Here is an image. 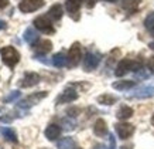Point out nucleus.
<instances>
[{
    "mask_svg": "<svg viewBox=\"0 0 154 149\" xmlns=\"http://www.w3.org/2000/svg\"><path fill=\"white\" fill-rule=\"evenodd\" d=\"M143 67V63L140 60L139 61H133V60H129V58H125V60L119 61V64L116 65V68H115V75L116 77H123V75H126L129 71H139Z\"/></svg>",
    "mask_w": 154,
    "mask_h": 149,
    "instance_id": "f257e3e1",
    "label": "nucleus"
},
{
    "mask_svg": "<svg viewBox=\"0 0 154 149\" xmlns=\"http://www.w3.org/2000/svg\"><path fill=\"white\" fill-rule=\"evenodd\" d=\"M0 56H2V60H3V63H5L7 67H10V68H13L14 65L17 64L20 61V54L19 51L14 48V47H3L2 50H0Z\"/></svg>",
    "mask_w": 154,
    "mask_h": 149,
    "instance_id": "f03ea898",
    "label": "nucleus"
},
{
    "mask_svg": "<svg viewBox=\"0 0 154 149\" xmlns=\"http://www.w3.org/2000/svg\"><path fill=\"white\" fill-rule=\"evenodd\" d=\"M34 26H35V28H37L38 31L45 33V34L55 33V28H54V26L51 23V19L48 16H40V17H37V19L34 20Z\"/></svg>",
    "mask_w": 154,
    "mask_h": 149,
    "instance_id": "7ed1b4c3",
    "label": "nucleus"
},
{
    "mask_svg": "<svg viewBox=\"0 0 154 149\" xmlns=\"http://www.w3.org/2000/svg\"><path fill=\"white\" fill-rule=\"evenodd\" d=\"M66 58H68V65L69 67H76V65L79 64L81 58H82V50H81L79 43H74L71 46Z\"/></svg>",
    "mask_w": 154,
    "mask_h": 149,
    "instance_id": "20e7f679",
    "label": "nucleus"
},
{
    "mask_svg": "<svg viewBox=\"0 0 154 149\" xmlns=\"http://www.w3.org/2000/svg\"><path fill=\"white\" fill-rule=\"evenodd\" d=\"M45 97H47V92H45V91H40V92H37V94H33V95H30V97L24 98L23 101H20L19 108H21V109H28L30 107L38 104L42 98H45Z\"/></svg>",
    "mask_w": 154,
    "mask_h": 149,
    "instance_id": "39448f33",
    "label": "nucleus"
},
{
    "mask_svg": "<svg viewBox=\"0 0 154 149\" xmlns=\"http://www.w3.org/2000/svg\"><path fill=\"white\" fill-rule=\"evenodd\" d=\"M99 63H100V56H99L98 53L88 51L85 54V58H84V70L85 71L95 70L99 65Z\"/></svg>",
    "mask_w": 154,
    "mask_h": 149,
    "instance_id": "423d86ee",
    "label": "nucleus"
},
{
    "mask_svg": "<svg viewBox=\"0 0 154 149\" xmlns=\"http://www.w3.org/2000/svg\"><path fill=\"white\" fill-rule=\"evenodd\" d=\"M115 129L117 132V136L120 139H129L133 134H134V126L127 122H119L115 125Z\"/></svg>",
    "mask_w": 154,
    "mask_h": 149,
    "instance_id": "0eeeda50",
    "label": "nucleus"
},
{
    "mask_svg": "<svg viewBox=\"0 0 154 149\" xmlns=\"http://www.w3.org/2000/svg\"><path fill=\"white\" fill-rule=\"evenodd\" d=\"M42 6H44V0H23L19 5V9L23 13H31V11L41 9Z\"/></svg>",
    "mask_w": 154,
    "mask_h": 149,
    "instance_id": "6e6552de",
    "label": "nucleus"
},
{
    "mask_svg": "<svg viewBox=\"0 0 154 149\" xmlns=\"http://www.w3.org/2000/svg\"><path fill=\"white\" fill-rule=\"evenodd\" d=\"M82 2L84 0H66L65 2V9L66 11L69 13V16L72 17L74 20H78L79 19V10H81V6H82Z\"/></svg>",
    "mask_w": 154,
    "mask_h": 149,
    "instance_id": "1a4fd4ad",
    "label": "nucleus"
},
{
    "mask_svg": "<svg viewBox=\"0 0 154 149\" xmlns=\"http://www.w3.org/2000/svg\"><path fill=\"white\" fill-rule=\"evenodd\" d=\"M75 99H78V92L74 88L68 87V88H65L61 92L60 97L57 98V104H69L72 101H75Z\"/></svg>",
    "mask_w": 154,
    "mask_h": 149,
    "instance_id": "9d476101",
    "label": "nucleus"
},
{
    "mask_svg": "<svg viewBox=\"0 0 154 149\" xmlns=\"http://www.w3.org/2000/svg\"><path fill=\"white\" fill-rule=\"evenodd\" d=\"M34 51L37 53V56H44L52 50V43L50 40H38L33 46Z\"/></svg>",
    "mask_w": 154,
    "mask_h": 149,
    "instance_id": "9b49d317",
    "label": "nucleus"
},
{
    "mask_svg": "<svg viewBox=\"0 0 154 149\" xmlns=\"http://www.w3.org/2000/svg\"><path fill=\"white\" fill-rule=\"evenodd\" d=\"M40 83V75L35 74V73H27V74L23 77L21 83H20V87L21 88H28V87H34Z\"/></svg>",
    "mask_w": 154,
    "mask_h": 149,
    "instance_id": "f8f14e48",
    "label": "nucleus"
},
{
    "mask_svg": "<svg viewBox=\"0 0 154 149\" xmlns=\"http://www.w3.org/2000/svg\"><path fill=\"white\" fill-rule=\"evenodd\" d=\"M133 98H151L154 97V87L149 85V87H140L137 88L131 95Z\"/></svg>",
    "mask_w": 154,
    "mask_h": 149,
    "instance_id": "ddd939ff",
    "label": "nucleus"
},
{
    "mask_svg": "<svg viewBox=\"0 0 154 149\" xmlns=\"http://www.w3.org/2000/svg\"><path fill=\"white\" fill-rule=\"evenodd\" d=\"M44 134H45V138L48 141H55L61 135V128L57 124H51V125L47 126V129H45Z\"/></svg>",
    "mask_w": 154,
    "mask_h": 149,
    "instance_id": "4468645a",
    "label": "nucleus"
},
{
    "mask_svg": "<svg viewBox=\"0 0 154 149\" xmlns=\"http://www.w3.org/2000/svg\"><path fill=\"white\" fill-rule=\"evenodd\" d=\"M140 2L141 0H122V7H123V10H126L127 13L133 14L137 11Z\"/></svg>",
    "mask_w": 154,
    "mask_h": 149,
    "instance_id": "2eb2a0df",
    "label": "nucleus"
},
{
    "mask_svg": "<svg viewBox=\"0 0 154 149\" xmlns=\"http://www.w3.org/2000/svg\"><path fill=\"white\" fill-rule=\"evenodd\" d=\"M112 87L117 91H127V89L136 87V81H130V79H122V81H116L113 83Z\"/></svg>",
    "mask_w": 154,
    "mask_h": 149,
    "instance_id": "dca6fc26",
    "label": "nucleus"
},
{
    "mask_svg": "<svg viewBox=\"0 0 154 149\" xmlns=\"http://www.w3.org/2000/svg\"><path fill=\"white\" fill-rule=\"evenodd\" d=\"M23 38H24V41H26V43H28V44L34 46V44H35V43L38 41V33L35 31V28L28 27L27 30L24 31Z\"/></svg>",
    "mask_w": 154,
    "mask_h": 149,
    "instance_id": "f3484780",
    "label": "nucleus"
},
{
    "mask_svg": "<svg viewBox=\"0 0 154 149\" xmlns=\"http://www.w3.org/2000/svg\"><path fill=\"white\" fill-rule=\"evenodd\" d=\"M62 14H64V10H62V6L61 5H54L51 9L48 10V17L51 20H54V21L61 20Z\"/></svg>",
    "mask_w": 154,
    "mask_h": 149,
    "instance_id": "a211bd4d",
    "label": "nucleus"
},
{
    "mask_svg": "<svg viewBox=\"0 0 154 149\" xmlns=\"http://www.w3.org/2000/svg\"><path fill=\"white\" fill-rule=\"evenodd\" d=\"M116 117L117 119H120V121H126L129 119L130 117H133V109L130 107H127V105H122L119 108V111L116 112Z\"/></svg>",
    "mask_w": 154,
    "mask_h": 149,
    "instance_id": "6ab92c4d",
    "label": "nucleus"
},
{
    "mask_svg": "<svg viewBox=\"0 0 154 149\" xmlns=\"http://www.w3.org/2000/svg\"><path fill=\"white\" fill-rule=\"evenodd\" d=\"M94 132H95V135H96V136H105L107 134V125H106V122L103 121L102 118L95 122Z\"/></svg>",
    "mask_w": 154,
    "mask_h": 149,
    "instance_id": "aec40b11",
    "label": "nucleus"
},
{
    "mask_svg": "<svg viewBox=\"0 0 154 149\" xmlns=\"http://www.w3.org/2000/svg\"><path fill=\"white\" fill-rule=\"evenodd\" d=\"M68 64V58L64 56V53H57L52 57V65L57 67V68H62Z\"/></svg>",
    "mask_w": 154,
    "mask_h": 149,
    "instance_id": "412c9836",
    "label": "nucleus"
},
{
    "mask_svg": "<svg viewBox=\"0 0 154 149\" xmlns=\"http://www.w3.org/2000/svg\"><path fill=\"white\" fill-rule=\"evenodd\" d=\"M98 102L102 105H113L115 102H117V97L110 95V94H103L98 97Z\"/></svg>",
    "mask_w": 154,
    "mask_h": 149,
    "instance_id": "4be33fe9",
    "label": "nucleus"
},
{
    "mask_svg": "<svg viewBox=\"0 0 154 149\" xmlns=\"http://www.w3.org/2000/svg\"><path fill=\"white\" fill-rule=\"evenodd\" d=\"M57 146H58V149H75V141L69 136H66V138H62L61 141H58Z\"/></svg>",
    "mask_w": 154,
    "mask_h": 149,
    "instance_id": "5701e85b",
    "label": "nucleus"
},
{
    "mask_svg": "<svg viewBox=\"0 0 154 149\" xmlns=\"http://www.w3.org/2000/svg\"><path fill=\"white\" fill-rule=\"evenodd\" d=\"M61 126L64 131H74L75 126H76V121H75L72 117H68V118H64L61 121Z\"/></svg>",
    "mask_w": 154,
    "mask_h": 149,
    "instance_id": "b1692460",
    "label": "nucleus"
},
{
    "mask_svg": "<svg viewBox=\"0 0 154 149\" xmlns=\"http://www.w3.org/2000/svg\"><path fill=\"white\" fill-rule=\"evenodd\" d=\"M0 132L3 134V136H5L6 139H9L10 142H17V135H16V132H14L11 128H2L0 129Z\"/></svg>",
    "mask_w": 154,
    "mask_h": 149,
    "instance_id": "393cba45",
    "label": "nucleus"
},
{
    "mask_svg": "<svg viewBox=\"0 0 154 149\" xmlns=\"http://www.w3.org/2000/svg\"><path fill=\"white\" fill-rule=\"evenodd\" d=\"M144 27L149 30V31H151L154 28V11H151V13L146 17V20H144Z\"/></svg>",
    "mask_w": 154,
    "mask_h": 149,
    "instance_id": "a878e982",
    "label": "nucleus"
},
{
    "mask_svg": "<svg viewBox=\"0 0 154 149\" xmlns=\"http://www.w3.org/2000/svg\"><path fill=\"white\" fill-rule=\"evenodd\" d=\"M134 77L136 78H140V79H144V78H149L150 77V71L146 70L144 67H141L139 71H136L134 73Z\"/></svg>",
    "mask_w": 154,
    "mask_h": 149,
    "instance_id": "bb28decb",
    "label": "nucleus"
},
{
    "mask_svg": "<svg viewBox=\"0 0 154 149\" xmlns=\"http://www.w3.org/2000/svg\"><path fill=\"white\" fill-rule=\"evenodd\" d=\"M19 97H20L19 91H11V92H10L9 95L5 98V102H11V101H14V99H17Z\"/></svg>",
    "mask_w": 154,
    "mask_h": 149,
    "instance_id": "cd10ccee",
    "label": "nucleus"
},
{
    "mask_svg": "<svg viewBox=\"0 0 154 149\" xmlns=\"http://www.w3.org/2000/svg\"><path fill=\"white\" fill-rule=\"evenodd\" d=\"M109 149H116V141L113 134H109Z\"/></svg>",
    "mask_w": 154,
    "mask_h": 149,
    "instance_id": "c85d7f7f",
    "label": "nucleus"
},
{
    "mask_svg": "<svg viewBox=\"0 0 154 149\" xmlns=\"http://www.w3.org/2000/svg\"><path fill=\"white\" fill-rule=\"evenodd\" d=\"M96 2L98 0H84V3H85V6L88 7V9H92L95 5H96Z\"/></svg>",
    "mask_w": 154,
    "mask_h": 149,
    "instance_id": "c756f323",
    "label": "nucleus"
},
{
    "mask_svg": "<svg viewBox=\"0 0 154 149\" xmlns=\"http://www.w3.org/2000/svg\"><path fill=\"white\" fill-rule=\"evenodd\" d=\"M147 67H149V71L150 73H153L154 74V57H151L149 60V63H147Z\"/></svg>",
    "mask_w": 154,
    "mask_h": 149,
    "instance_id": "7c9ffc66",
    "label": "nucleus"
},
{
    "mask_svg": "<svg viewBox=\"0 0 154 149\" xmlns=\"http://www.w3.org/2000/svg\"><path fill=\"white\" fill-rule=\"evenodd\" d=\"M9 5V0H0V9H5Z\"/></svg>",
    "mask_w": 154,
    "mask_h": 149,
    "instance_id": "2f4dec72",
    "label": "nucleus"
},
{
    "mask_svg": "<svg viewBox=\"0 0 154 149\" xmlns=\"http://www.w3.org/2000/svg\"><path fill=\"white\" fill-rule=\"evenodd\" d=\"M3 28H6V21L0 20V30H3Z\"/></svg>",
    "mask_w": 154,
    "mask_h": 149,
    "instance_id": "473e14b6",
    "label": "nucleus"
},
{
    "mask_svg": "<svg viewBox=\"0 0 154 149\" xmlns=\"http://www.w3.org/2000/svg\"><path fill=\"white\" fill-rule=\"evenodd\" d=\"M151 125L154 126V114H153V117H151Z\"/></svg>",
    "mask_w": 154,
    "mask_h": 149,
    "instance_id": "72a5a7b5",
    "label": "nucleus"
},
{
    "mask_svg": "<svg viewBox=\"0 0 154 149\" xmlns=\"http://www.w3.org/2000/svg\"><path fill=\"white\" fill-rule=\"evenodd\" d=\"M105 2H109V3H115V2H117V0H105Z\"/></svg>",
    "mask_w": 154,
    "mask_h": 149,
    "instance_id": "f704fd0d",
    "label": "nucleus"
},
{
    "mask_svg": "<svg viewBox=\"0 0 154 149\" xmlns=\"http://www.w3.org/2000/svg\"><path fill=\"white\" fill-rule=\"evenodd\" d=\"M150 33H151V34H153V37H154V28H153V30H151V31H150Z\"/></svg>",
    "mask_w": 154,
    "mask_h": 149,
    "instance_id": "c9c22d12",
    "label": "nucleus"
},
{
    "mask_svg": "<svg viewBox=\"0 0 154 149\" xmlns=\"http://www.w3.org/2000/svg\"><path fill=\"white\" fill-rule=\"evenodd\" d=\"M75 149H82V148H75Z\"/></svg>",
    "mask_w": 154,
    "mask_h": 149,
    "instance_id": "e433bc0d",
    "label": "nucleus"
}]
</instances>
